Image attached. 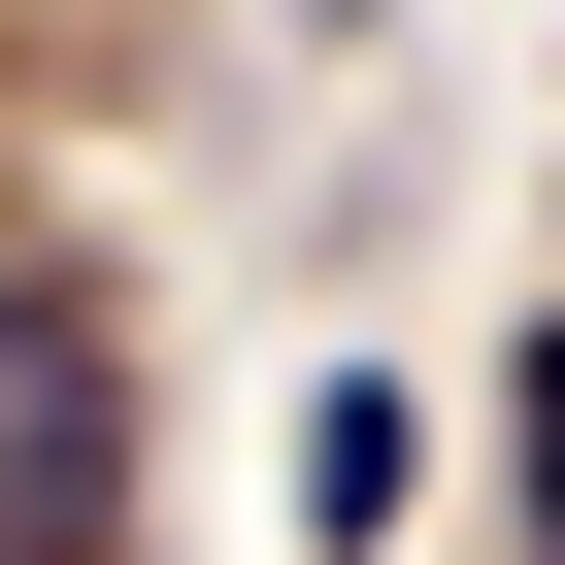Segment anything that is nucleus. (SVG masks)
<instances>
[{
    "instance_id": "obj_1",
    "label": "nucleus",
    "mask_w": 565,
    "mask_h": 565,
    "mask_svg": "<svg viewBox=\"0 0 565 565\" xmlns=\"http://www.w3.org/2000/svg\"><path fill=\"white\" fill-rule=\"evenodd\" d=\"M0 565H134V300L0 266Z\"/></svg>"
},
{
    "instance_id": "obj_2",
    "label": "nucleus",
    "mask_w": 565,
    "mask_h": 565,
    "mask_svg": "<svg viewBox=\"0 0 565 565\" xmlns=\"http://www.w3.org/2000/svg\"><path fill=\"white\" fill-rule=\"evenodd\" d=\"M399 466H433V399H399V366H333V399H300V532L366 565V532H399Z\"/></svg>"
},
{
    "instance_id": "obj_3",
    "label": "nucleus",
    "mask_w": 565,
    "mask_h": 565,
    "mask_svg": "<svg viewBox=\"0 0 565 565\" xmlns=\"http://www.w3.org/2000/svg\"><path fill=\"white\" fill-rule=\"evenodd\" d=\"M499 433H532V532H565V333H532V366H499Z\"/></svg>"
}]
</instances>
